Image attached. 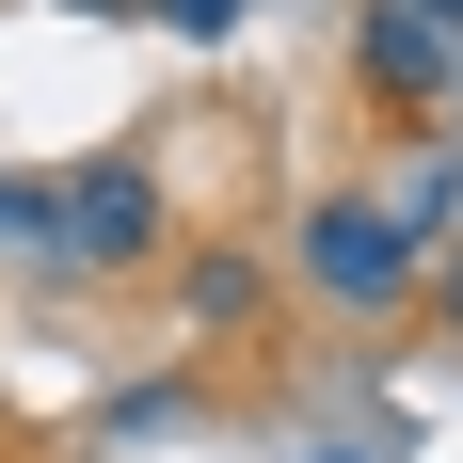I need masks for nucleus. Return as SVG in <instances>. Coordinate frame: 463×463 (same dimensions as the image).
<instances>
[{
  "label": "nucleus",
  "mask_w": 463,
  "mask_h": 463,
  "mask_svg": "<svg viewBox=\"0 0 463 463\" xmlns=\"http://www.w3.org/2000/svg\"><path fill=\"white\" fill-rule=\"evenodd\" d=\"M431 320H448V335H463V240H448V272H431Z\"/></svg>",
  "instance_id": "obj_9"
},
{
  "label": "nucleus",
  "mask_w": 463,
  "mask_h": 463,
  "mask_svg": "<svg viewBox=\"0 0 463 463\" xmlns=\"http://www.w3.org/2000/svg\"><path fill=\"white\" fill-rule=\"evenodd\" d=\"M240 16H256V0H160V33H192V48H208V33H240Z\"/></svg>",
  "instance_id": "obj_8"
},
{
  "label": "nucleus",
  "mask_w": 463,
  "mask_h": 463,
  "mask_svg": "<svg viewBox=\"0 0 463 463\" xmlns=\"http://www.w3.org/2000/svg\"><path fill=\"white\" fill-rule=\"evenodd\" d=\"M288 272H304V304H335V320H400V304H431L448 240H416V224H400V192L352 176V192H304Z\"/></svg>",
  "instance_id": "obj_1"
},
{
  "label": "nucleus",
  "mask_w": 463,
  "mask_h": 463,
  "mask_svg": "<svg viewBox=\"0 0 463 463\" xmlns=\"http://www.w3.org/2000/svg\"><path fill=\"white\" fill-rule=\"evenodd\" d=\"M192 416H208V383H192V368H128L112 400H96V448H144V431H192Z\"/></svg>",
  "instance_id": "obj_5"
},
{
  "label": "nucleus",
  "mask_w": 463,
  "mask_h": 463,
  "mask_svg": "<svg viewBox=\"0 0 463 463\" xmlns=\"http://www.w3.org/2000/svg\"><path fill=\"white\" fill-rule=\"evenodd\" d=\"M416 16H431V33H463V0H416Z\"/></svg>",
  "instance_id": "obj_12"
},
{
  "label": "nucleus",
  "mask_w": 463,
  "mask_h": 463,
  "mask_svg": "<svg viewBox=\"0 0 463 463\" xmlns=\"http://www.w3.org/2000/svg\"><path fill=\"white\" fill-rule=\"evenodd\" d=\"M176 320H192V335H256V320H272V256L192 240V256H176Z\"/></svg>",
  "instance_id": "obj_4"
},
{
  "label": "nucleus",
  "mask_w": 463,
  "mask_h": 463,
  "mask_svg": "<svg viewBox=\"0 0 463 463\" xmlns=\"http://www.w3.org/2000/svg\"><path fill=\"white\" fill-rule=\"evenodd\" d=\"M0 256H33V272H48V176H0Z\"/></svg>",
  "instance_id": "obj_7"
},
{
  "label": "nucleus",
  "mask_w": 463,
  "mask_h": 463,
  "mask_svg": "<svg viewBox=\"0 0 463 463\" xmlns=\"http://www.w3.org/2000/svg\"><path fill=\"white\" fill-rule=\"evenodd\" d=\"M352 80H368V112L383 128H448V96H463V33H431L416 0H368V16H352Z\"/></svg>",
  "instance_id": "obj_3"
},
{
  "label": "nucleus",
  "mask_w": 463,
  "mask_h": 463,
  "mask_svg": "<svg viewBox=\"0 0 463 463\" xmlns=\"http://www.w3.org/2000/svg\"><path fill=\"white\" fill-rule=\"evenodd\" d=\"M288 463H383V448H288Z\"/></svg>",
  "instance_id": "obj_11"
},
{
  "label": "nucleus",
  "mask_w": 463,
  "mask_h": 463,
  "mask_svg": "<svg viewBox=\"0 0 463 463\" xmlns=\"http://www.w3.org/2000/svg\"><path fill=\"white\" fill-rule=\"evenodd\" d=\"M383 192H400V224H416V240H463V128H431Z\"/></svg>",
  "instance_id": "obj_6"
},
{
  "label": "nucleus",
  "mask_w": 463,
  "mask_h": 463,
  "mask_svg": "<svg viewBox=\"0 0 463 463\" xmlns=\"http://www.w3.org/2000/svg\"><path fill=\"white\" fill-rule=\"evenodd\" d=\"M160 240H176V192H160V160H64L48 176V288H128L160 272Z\"/></svg>",
  "instance_id": "obj_2"
},
{
  "label": "nucleus",
  "mask_w": 463,
  "mask_h": 463,
  "mask_svg": "<svg viewBox=\"0 0 463 463\" xmlns=\"http://www.w3.org/2000/svg\"><path fill=\"white\" fill-rule=\"evenodd\" d=\"M64 16H112V33H128V16H160V0H64Z\"/></svg>",
  "instance_id": "obj_10"
}]
</instances>
